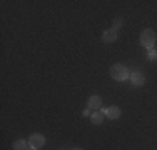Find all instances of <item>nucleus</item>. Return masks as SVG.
<instances>
[{"label": "nucleus", "instance_id": "f257e3e1", "mask_svg": "<svg viewBox=\"0 0 157 150\" xmlns=\"http://www.w3.org/2000/svg\"><path fill=\"white\" fill-rule=\"evenodd\" d=\"M110 77L117 82H124L130 77V72L125 65H122V63H114V65L110 67Z\"/></svg>", "mask_w": 157, "mask_h": 150}, {"label": "nucleus", "instance_id": "f03ea898", "mask_svg": "<svg viewBox=\"0 0 157 150\" xmlns=\"http://www.w3.org/2000/svg\"><path fill=\"white\" fill-rule=\"evenodd\" d=\"M140 43H142V47H145V48H154V43H155V32L152 28H145V30H142V33H140Z\"/></svg>", "mask_w": 157, "mask_h": 150}, {"label": "nucleus", "instance_id": "7ed1b4c3", "mask_svg": "<svg viewBox=\"0 0 157 150\" xmlns=\"http://www.w3.org/2000/svg\"><path fill=\"white\" fill-rule=\"evenodd\" d=\"M44 144H45V137H44L42 133H32L30 138H29V145H30L32 148H35V150L42 148Z\"/></svg>", "mask_w": 157, "mask_h": 150}, {"label": "nucleus", "instance_id": "20e7f679", "mask_svg": "<svg viewBox=\"0 0 157 150\" xmlns=\"http://www.w3.org/2000/svg\"><path fill=\"white\" fill-rule=\"evenodd\" d=\"M119 39V30L117 28H109V30H105V32L102 33V40L105 43H112V42H115V40Z\"/></svg>", "mask_w": 157, "mask_h": 150}, {"label": "nucleus", "instance_id": "39448f33", "mask_svg": "<svg viewBox=\"0 0 157 150\" xmlns=\"http://www.w3.org/2000/svg\"><path fill=\"white\" fill-rule=\"evenodd\" d=\"M144 82H145L144 73H140V72H132L130 73V84H132L134 87H140V85H144Z\"/></svg>", "mask_w": 157, "mask_h": 150}, {"label": "nucleus", "instance_id": "423d86ee", "mask_svg": "<svg viewBox=\"0 0 157 150\" xmlns=\"http://www.w3.org/2000/svg\"><path fill=\"white\" fill-rule=\"evenodd\" d=\"M87 107L90 108V110H99V108L102 107V99H100L99 95H92L90 99L87 100Z\"/></svg>", "mask_w": 157, "mask_h": 150}, {"label": "nucleus", "instance_id": "0eeeda50", "mask_svg": "<svg viewBox=\"0 0 157 150\" xmlns=\"http://www.w3.org/2000/svg\"><path fill=\"white\" fill-rule=\"evenodd\" d=\"M105 117L107 118H110V120H115V118H119L121 117V108L119 107H115V105H112V107H109V108H105Z\"/></svg>", "mask_w": 157, "mask_h": 150}, {"label": "nucleus", "instance_id": "6e6552de", "mask_svg": "<svg viewBox=\"0 0 157 150\" xmlns=\"http://www.w3.org/2000/svg\"><path fill=\"white\" fill-rule=\"evenodd\" d=\"M102 122H104V112H95V114H92V123H94V125H100Z\"/></svg>", "mask_w": 157, "mask_h": 150}, {"label": "nucleus", "instance_id": "1a4fd4ad", "mask_svg": "<svg viewBox=\"0 0 157 150\" xmlns=\"http://www.w3.org/2000/svg\"><path fill=\"white\" fill-rule=\"evenodd\" d=\"M25 148H27V142H25L24 138L13 142V150H25Z\"/></svg>", "mask_w": 157, "mask_h": 150}, {"label": "nucleus", "instance_id": "9d476101", "mask_svg": "<svg viewBox=\"0 0 157 150\" xmlns=\"http://www.w3.org/2000/svg\"><path fill=\"white\" fill-rule=\"evenodd\" d=\"M122 24H124V18H122V17H117V18H115V20H114V28H121L122 27Z\"/></svg>", "mask_w": 157, "mask_h": 150}, {"label": "nucleus", "instance_id": "9b49d317", "mask_svg": "<svg viewBox=\"0 0 157 150\" xmlns=\"http://www.w3.org/2000/svg\"><path fill=\"white\" fill-rule=\"evenodd\" d=\"M147 57H149V60H157V50L155 48H151V50H149Z\"/></svg>", "mask_w": 157, "mask_h": 150}, {"label": "nucleus", "instance_id": "f8f14e48", "mask_svg": "<svg viewBox=\"0 0 157 150\" xmlns=\"http://www.w3.org/2000/svg\"><path fill=\"white\" fill-rule=\"evenodd\" d=\"M25 150H35V148H32V147H30V148H25Z\"/></svg>", "mask_w": 157, "mask_h": 150}, {"label": "nucleus", "instance_id": "ddd939ff", "mask_svg": "<svg viewBox=\"0 0 157 150\" xmlns=\"http://www.w3.org/2000/svg\"><path fill=\"white\" fill-rule=\"evenodd\" d=\"M74 150H82V148H74Z\"/></svg>", "mask_w": 157, "mask_h": 150}]
</instances>
